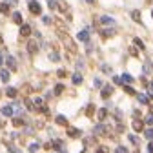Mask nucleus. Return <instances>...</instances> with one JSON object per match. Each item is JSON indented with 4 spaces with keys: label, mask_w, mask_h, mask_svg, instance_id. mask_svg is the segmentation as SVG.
I'll return each instance as SVG.
<instances>
[{
    "label": "nucleus",
    "mask_w": 153,
    "mask_h": 153,
    "mask_svg": "<svg viewBox=\"0 0 153 153\" xmlns=\"http://www.w3.org/2000/svg\"><path fill=\"white\" fill-rule=\"evenodd\" d=\"M60 36H62V40H64V44L68 46V49H69V53H76V44L71 40V38L68 36V33H60Z\"/></svg>",
    "instance_id": "nucleus-1"
},
{
    "label": "nucleus",
    "mask_w": 153,
    "mask_h": 153,
    "mask_svg": "<svg viewBox=\"0 0 153 153\" xmlns=\"http://www.w3.org/2000/svg\"><path fill=\"white\" fill-rule=\"evenodd\" d=\"M27 7H29V11L33 13V15H40L42 13V6L36 2V0H29V4H27Z\"/></svg>",
    "instance_id": "nucleus-2"
},
{
    "label": "nucleus",
    "mask_w": 153,
    "mask_h": 153,
    "mask_svg": "<svg viewBox=\"0 0 153 153\" xmlns=\"http://www.w3.org/2000/svg\"><path fill=\"white\" fill-rule=\"evenodd\" d=\"M26 48H27V53H29V55H35V53L38 51V44H36V40H29Z\"/></svg>",
    "instance_id": "nucleus-3"
},
{
    "label": "nucleus",
    "mask_w": 153,
    "mask_h": 153,
    "mask_svg": "<svg viewBox=\"0 0 153 153\" xmlns=\"http://www.w3.org/2000/svg\"><path fill=\"white\" fill-rule=\"evenodd\" d=\"M6 64H7V68H9L11 71H16V69H18V66H16V59H15V56H7V59H6Z\"/></svg>",
    "instance_id": "nucleus-4"
},
{
    "label": "nucleus",
    "mask_w": 153,
    "mask_h": 153,
    "mask_svg": "<svg viewBox=\"0 0 153 153\" xmlns=\"http://www.w3.org/2000/svg\"><path fill=\"white\" fill-rule=\"evenodd\" d=\"M93 133H97V135H108V128L104 126V124H99V126H95V129H93Z\"/></svg>",
    "instance_id": "nucleus-5"
},
{
    "label": "nucleus",
    "mask_w": 153,
    "mask_h": 153,
    "mask_svg": "<svg viewBox=\"0 0 153 153\" xmlns=\"http://www.w3.org/2000/svg\"><path fill=\"white\" fill-rule=\"evenodd\" d=\"M100 24H104V26H113V24H115V18L109 16V15H104V16H100Z\"/></svg>",
    "instance_id": "nucleus-6"
},
{
    "label": "nucleus",
    "mask_w": 153,
    "mask_h": 153,
    "mask_svg": "<svg viewBox=\"0 0 153 153\" xmlns=\"http://www.w3.org/2000/svg\"><path fill=\"white\" fill-rule=\"evenodd\" d=\"M29 35H31V26L22 24L20 26V36H29Z\"/></svg>",
    "instance_id": "nucleus-7"
},
{
    "label": "nucleus",
    "mask_w": 153,
    "mask_h": 153,
    "mask_svg": "<svg viewBox=\"0 0 153 153\" xmlns=\"http://www.w3.org/2000/svg\"><path fill=\"white\" fill-rule=\"evenodd\" d=\"M111 93H113V88L108 84V86H104V88H102V93H100V97H102V99H108Z\"/></svg>",
    "instance_id": "nucleus-8"
},
{
    "label": "nucleus",
    "mask_w": 153,
    "mask_h": 153,
    "mask_svg": "<svg viewBox=\"0 0 153 153\" xmlns=\"http://www.w3.org/2000/svg\"><path fill=\"white\" fill-rule=\"evenodd\" d=\"M51 146H53L56 151H66V149H64V142H62V140H59V139L53 140V142H51Z\"/></svg>",
    "instance_id": "nucleus-9"
},
{
    "label": "nucleus",
    "mask_w": 153,
    "mask_h": 153,
    "mask_svg": "<svg viewBox=\"0 0 153 153\" xmlns=\"http://www.w3.org/2000/svg\"><path fill=\"white\" fill-rule=\"evenodd\" d=\"M68 135L73 137V139H76V137H80V135H82V131H80V129H76V128H69V129H68Z\"/></svg>",
    "instance_id": "nucleus-10"
},
{
    "label": "nucleus",
    "mask_w": 153,
    "mask_h": 153,
    "mask_svg": "<svg viewBox=\"0 0 153 153\" xmlns=\"http://www.w3.org/2000/svg\"><path fill=\"white\" fill-rule=\"evenodd\" d=\"M76 38H79L80 42H88V40H89V33H88V31L84 29V31H80L79 35H76Z\"/></svg>",
    "instance_id": "nucleus-11"
},
{
    "label": "nucleus",
    "mask_w": 153,
    "mask_h": 153,
    "mask_svg": "<svg viewBox=\"0 0 153 153\" xmlns=\"http://www.w3.org/2000/svg\"><path fill=\"white\" fill-rule=\"evenodd\" d=\"M120 80H122V84L126 82V84H131L133 82V76L129 75V73H124V75H120Z\"/></svg>",
    "instance_id": "nucleus-12"
},
{
    "label": "nucleus",
    "mask_w": 153,
    "mask_h": 153,
    "mask_svg": "<svg viewBox=\"0 0 153 153\" xmlns=\"http://www.w3.org/2000/svg\"><path fill=\"white\" fill-rule=\"evenodd\" d=\"M11 79V76H9V71L7 69H2V71H0V80H2V82H7Z\"/></svg>",
    "instance_id": "nucleus-13"
},
{
    "label": "nucleus",
    "mask_w": 153,
    "mask_h": 153,
    "mask_svg": "<svg viewBox=\"0 0 153 153\" xmlns=\"http://www.w3.org/2000/svg\"><path fill=\"white\" fill-rule=\"evenodd\" d=\"M2 115L4 117H11L13 115V106H4L2 108Z\"/></svg>",
    "instance_id": "nucleus-14"
},
{
    "label": "nucleus",
    "mask_w": 153,
    "mask_h": 153,
    "mask_svg": "<svg viewBox=\"0 0 153 153\" xmlns=\"http://www.w3.org/2000/svg\"><path fill=\"white\" fill-rule=\"evenodd\" d=\"M13 22H15V24H18V26H22V15L18 13V11H16V13H13Z\"/></svg>",
    "instance_id": "nucleus-15"
},
{
    "label": "nucleus",
    "mask_w": 153,
    "mask_h": 153,
    "mask_svg": "<svg viewBox=\"0 0 153 153\" xmlns=\"http://www.w3.org/2000/svg\"><path fill=\"white\" fill-rule=\"evenodd\" d=\"M16 93H18V89H16V88H7V89H6V95H7V97H11V99H15V97H16Z\"/></svg>",
    "instance_id": "nucleus-16"
},
{
    "label": "nucleus",
    "mask_w": 153,
    "mask_h": 153,
    "mask_svg": "<svg viewBox=\"0 0 153 153\" xmlns=\"http://www.w3.org/2000/svg\"><path fill=\"white\" fill-rule=\"evenodd\" d=\"M73 84H75V86L82 84V75H80V73H75V75H73Z\"/></svg>",
    "instance_id": "nucleus-17"
},
{
    "label": "nucleus",
    "mask_w": 153,
    "mask_h": 153,
    "mask_svg": "<svg viewBox=\"0 0 153 153\" xmlns=\"http://www.w3.org/2000/svg\"><path fill=\"white\" fill-rule=\"evenodd\" d=\"M0 13H2V15H7L9 13V6L6 2H0Z\"/></svg>",
    "instance_id": "nucleus-18"
},
{
    "label": "nucleus",
    "mask_w": 153,
    "mask_h": 153,
    "mask_svg": "<svg viewBox=\"0 0 153 153\" xmlns=\"http://www.w3.org/2000/svg\"><path fill=\"white\" fill-rule=\"evenodd\" d=\"M106 117H108V109L106 108L99 109V120H106Z\"/></svg>",
    "instance_id": "nucleus-19"
},
{
    "label": "nucleus",
    "mask_w": 153,
    "mask_h": 153,
    "mask_svg": "<svg viewBox=\"0 0 153 153\" xmlns=\"http://www.w3.org/2000/svg\"><path fill=\"white\" fill-rule=\"evenodd\" d=\"M142 128H144V124L140 120H133V129L135 131H142Z\"/></svg>",
    "instance_id": "nucleus-20"
},
{
    "label": "nucleus",
    "mask_w": 153,
    "mask_h": 153,
    "mask_svg": "<svg viewBox=\"0 0 153 153\" xmlns=\"http://www.w3.org/2000/svg\"><path fill=\"white\" fill-rule=\"evenodd\" d=\"M56 124H60V126H66V124H68V119L64 117V115H59V117H56Z\"/></svg>",
    "instance_id": "nucleus-21"
},
{
    "label": "nucleus",
    "mask_w": 153,
    "mask_h": 153,
    "mask_svg": "<svg viewBox=\"0 0 153 153\" xmlns=\"http://www.w3.org/2000/svg\"><path fill=\"white\" fill-rule=\"evenodd\" d=\"M139 102H140V104H148V102H149L148 95H144V93H139Z\"/></svg>",
    "instance_id": "nucleus-22"
},
{
    "label": "nucleus",
    "mask_w": 153,
    "mask_h": 153,
    "mask_svg": "<svg viewBox=\"0 0 153 153\" xmlns=\"http://www.w3.org/2000/svg\"><path fill=\"white\" fill-rule=\"evenodd\" d=\"M56 7H59V9H60V11H62V13H66V11H68V9H69V7H68V4H66V2H56Z\"/></svg>",
    "instance_id": "nucleus-23"
},
{
    "label": "nucleus",
    "mask_w": 153,
    "mask_h": 153,
    "mask_svg": "<svg viewBox=\"0 0 153 153\" xmlns=\"http://www.w3.org/2000/svg\"><path fill=\"white\" fill-rule=\"evenodd\" d=\"M49 60H53V62H59V60H60V56H59V53H56V51L49 53Z\"/></svg>",
    "instance_id": "nucleus-24"
},
{
    "label": "nucleus",
    "mask_w": 153,
    "mask_h": 153,
    "mask_svg": "<svg viewBox=\"0 0 153 153\" xmlns=\"http://www.w3.org/2000/svg\"><path fill=\"white\" fill-rule=\"evenodd\" d=\"M144 135H146V139H149V140H153V128H148V129L144 131Z\"/></svg>",
    "instance_id": "nucleus-25"
},
{
    "label": "nucleus",
    "mask_w": 153,
    "mask_h": 153,
    "mask_svg": "<svg viewBox=\"0 0 153 153\" xmlns=\"http://www.w3.org/2000/svg\"><path fill=\"white\" fill-rule=\"evenodd\" d=\"M38 149H40V144H38V142H33V144L29 146V151H31V153H35V151H38Z\"/></svg>",
    "instance_id": "nucleus-26"
},
{
    "label": "nucleus",
    "mask_w": 153,
    "mask_h": 153,
    "mask_svg": "<svg viewBox=\"0 0 153 153\" xmlns=\"http://www.w3.org/2000/svg\"><path fill=\"white\" fill-rule=\"evenodd\" d=\"M93 111H95V106H93V104H88V108H86V115H88V117H91Z\"/></svg>",
    "instance_id": "nucleus-27"
},
{
    "label": "nucleus",
    "mask_w": 153,
    "mask_h": 153,
    "mask_svg": "<svg viewBox=\"0 0 153 153\" xmlns=\"http://www.w3.org/2000/svg\"><path fill=\"white\" fill-rule=\"evenodd\" d=\"M6 146H7V151H9V153H20V149L15 148L13 144H6Z\"/></svg>",
    "instance_id": "nucleus-28"
},
{
    "label": "nucleus",
    "mask_w": 153,
    "mask_h": 153,
    "mask_svg": "<svg viewBox=\"0 0 153 153\" xmlns=\"http://www.w3.org/2000/svg\"><path fill=\"white\" fill-rule=\"evenodd\" d=\"M24 124V120L20 119V117H16V119H13V126H16V128H20Z\"/></svg>",
    "instance_id": "nucleus-29"
},
{
    "label": "nucleus",
    "mask_w": 153,
    "mask_h": 153,
    "mask_svg": "<svg viewBox=\"0 0 153 153\" xmlns=\"http://www.w3.org/2000/svg\"><path fill=\"white\" fill-rule=\"evenodd\" d=\"M131 16H133V20H135V22H140V11H133Z\"/></svg>",
    "instance_id": "nucleus-30"
},
{
    "label": "nucleus",
    "mask_w": 153,
    "mask_h": 153,
    "mask_svg": "<svg viewBox=\"0 0 153 153\" xmlns=\"http://www.w3.org/2000/svg\"><path fill=\"white\" fill-rule=\"evenodd\" d=\"M62 91H64V86H62V84H56V86H55V95H60Z\"/></svg>",
    "instance_id": "nucleus-31"
},
{
    "label": "nucleus",
    "mask_w": 153,
    "mask_h": 153,
    "mask_svg": "<svg viewBox=\"0 0 153 153\" xmlns=\"http://www.w3.org/2000/svg\"><path fill=\"white\" fill-rule=\"evenodd\" d=\"M133 42H135V46H139V49H146V48H144V42L140 40V38H135Z\"/></svg>",
    "instance_id": "nucleus-32"
},
{
    "label": "nucleus",
    "mask_w": 153,
    "mask_h": 153,
    "mask_svg": "<svg viewBox=\"0 0 153 153\" xmlns=\"http://www.w3.org/2000/svg\"><path fill=\"white\" fill-rule=\"evenodd\" d=\"M124 91H126V93H128V95H135V89H133V88H131V86H128V84H126V86H124Z\"/></svg>",
    "instance_id": "nucleus-33"
},
{
    "label": "nucleus",
    "mask_w": 153,
    "mask_h": 153,
    "mask_svg": "<svg viewBox=\"0 0 153 153\" xmlns=\"http://www.w3.org/2000/svg\"><path fill=\"white\" fill-rule=\"evenodd\" d=\"M111 35H115V29H104L102 31V36H111Z\"/></svg>",
    "instance_id": "nucleus-34"
},
{
    "label": "nucleus",
    "mask_w": 153,
    "mask_h": 153,
    "mask_svg": "<svg viewBox=\"0 0 153 153\" xmlns=\"http://www.w3.org/2000/svg\"><path fill=\"white\" fill-rule=\"evenodd\" d=\"M48 6H49V9H56V2H55V0H48Z\"/></svg>",
    "instance_id": "nucleus-35"
},
{
    "label": "nucleus",
    "mask_w": 153,
    "mask_h": 153,
    "mask_svg": "<svg viewBox=\"0 0 153 153\" xmlns=\"http://www.w3.org/2000/svg\"><path fill=\"white\" fill-rule=\"evenodd\" d=\"M129 140H131L133 144H135V146H139V139H137L135 135H129Z\"/></svg>",
    "instance_id": "nucleus-36"
},
{
    "label": "nucleus",
    "mask_w": 153,
    "mask_h": 153,
    "mask_svg": "<svg viewBox=\"0 0 153 153\" xmlns=\"http://www.w3.org/2000/svg\"><path fill=\"white\" fill-rule=\"evenodd\" d=\"M146 124L153 126V115H148V117H146Z\"/></svg>",
    "instance_id": "nucleus-37"
},
{
    "label": "nucleus",
    "mask_w": 153,
    "mask_h": 153,
    "mask_svg": "<svg viewBox=\"0 0 153 153\" xmlns=\"http://www.w3.org/2000/svg\"><path fill=\"white\" fill-rule=\"evenodd\" d=\"M6 4L11 7V6H16V4H18V0H6Z\"/></svg>",
    "instance_id": "nucleus-38"
},
{
    "label": "nucleus",
    "mask_w": 153,
    "mask_h": 153,
    "mask_svg": "<svg viewBox=\"0 0 153 153\" xmlns=\"http://www.w3.org/2000/svg\"><path fill=\"white\" fill-rule=\"evenodd\" d=\"M56 75H59L60 79H64V76H66V69H59V71H56Z\"/></svg>",
    "instance_id": "nucleus-39"
},
{
    "label": "nucleus",
    "mask_w": 153,
    "mask_h": 153,
    "mask_svg": "<svg viewBox=\"0 0 153 153\" xmlns=\"http://www.w3.org/2000/svg\"><path fill=\"white\" fill-rule=\"evenodd\" d=\"M42 18H44V24H51V22H53L51 16H42Z\"/></svg>",
    "instance_id": "nucleus-40"
},
{
    "label": "nucleus",
    "mask_w": 153,
    "mask_h": 153,
    "mask_svg": "<svg viewBox=\"0 0 153 153\" xmlns=\"http://www.w3.org/2000/svg\"><path fill=\"white\" fill-rule=\"evenodd\" d=\"M93 86H95V88H100V86H102V82H100L99 79H95V80H93Z\"/></svg>",
    "instance_id": "nucleus-41"
},
{
    "label": "nucleus",
    "mask_w": 153,
    "mask_h": 153,
    "mask_svg": "<svg viewBox=\"0 0 153 153\" xmlns=\"http://www.w3.org/2000/svg\"><path fill=\"white\" fill-rule=\"evenodd\" d=\"M102 71H104V73H111V68H109V66H106V64H104V66H102Z\"/></svg>",
    "instance_id": "nucleus-42"
},
{
    "label": "nucleus",
    "mask_w": 153,
    "mask_h": 153,
    "mask_svg": "<svg viewBox=\"0 0 153 153\" xmlns=\"http://www.w3.org/2000/svg\"><path fill=\"white\" fill-rule=\"evenodd\" d=\"M26 106H27V109H35V106H33L31 100H26Z\"/></svg>",
    "instance_id": "nucleus-43"
},
{
    "label": "nucleus",
    "mask_w": 153,
    "mask_h": 153,
    "mask_svg": "<svg viewBox=\"0 0 153 153\" xmlns=\"http://www.w3.org/2000/svg\"><path fill=\"white\" fill-rule=\"evenodd\" d=\"M113 82H115V84H122V80H120V76H113Z\"/></svg>",
    "instance_id": "nucleus-44"
},
{
    "label": "nucleus",
    "mask_w": 153,
    "mask_h": 153,
    "mask_svg": "<svg viewBox=\"0 0 153 153\" xmlns=\"http://www.w3.org/2000/svg\"><path fill=\"white\" fill-rule=\"evenodd\" d=\"M117 153H128V149H126V148H122V146H120V148H117Z\"/></svg>",
    "instance_id": "nucleus-45"
},
{
    "label": "nucleus",
    "mask_w": 153,
    "mask_h": 153,
    "mask_svg": "<svg viewBox=\"0 0 153 153\" xmlns=\"http://www.w3.org/2000/svg\"><path fill=\"white\" fill-rule=\"evenodd\" d=\"M76 68L82 69V68H84V62H82V60H79V62H76Z\"/></svg>",
    "instance_id": "nucleus-46"
},
{
    "label": "nucleus",
    "mask_w": 153,
    "mask_h": 153,
    "mask_svg": "<svg viewBox=\"0 0 153 153\" xmlns=\"http://www.w3.org/2000/svg\"><path fill=\"white\" fill-rule=\"evenodd\" d=\"M97 153H108V148H99V151Z\"/></svg>",
    "instance_id": "nucleus-47"
},
{
    "label": "nucleus",
    "mask_w": 153,
    "mask_h": 153,
    "mask_svg": "<svg viewBox=\"0 0 153 153\" xmlns=\"http://www.w3.org/2000/svg\"><path fill=\"white\" fill-rule=\"evenodd\" d=\"M148 151H149V153H153V140L149 142V146H148Z\"/></svg>",
    "instance_id": "nucleus-48"
},
{
    "label": "nucleus",
    "mask_w": 153,
    "mask_h": 153,
    "mask_svg": "<svg viewBox=\"0 0 153 153\" xmlns=\"http://www.w3.org/2000/svg\"><path fill=\"white\" fill-rule=\"evenodd\" d=\"M4 44V36H2V33H0V46Z\"/></svg>",
    "instance_id": "nucleus-49"
},
{
    "label": "nucleus",
    "mask_w": 153,
    "mask_h": 153,
    "mask_svg": "<svg viewBox=\"0 0 153 153\" xmlns=\"http://www.w3.org/2000/svg\"><path fill=\"white\" fill-rule=\"evenodd\" d=\"M149 93H151V95H153V82H151V84H149Z\"/></svg>",
    "instance_id": "nucleus-50"
},
{
    "label": "nucleus",
    "mask_w": 153,
    "mask_h": 153,
    "mask_svg": "<svg viewBox=\"0 0 153 153\" xmlns=\"http://www.w3.org/2000/svg\"><path fill=\"white\" fill-rule=\"evenodd\" d=\"M2 64H4V56H2V55H0V66H2Z\"/></svg>",
    "instance_id": "nucleus-51"
},
{
    "label": "nucleus",
    "mask_w": 153,
    "mask_h": 153,
    "mask_svg": "<svg viewBox=\"0 0 153 153\" xmlns=\"http://www.w3.org/2000/svg\"><path fill=\"white\" fill-rule=\"evenodd\" d=\"M4 124H6L4 120H0V129H2V128H4Z\"/></svg>",
    "instance_id": "nucleus-52"
},
{
    "label": "nucleus",
    "mask_w": 153,
    "mask_h": 153,
    "mask_svg": "<svg viewBox=\"0 0 153 153\" xmlns=\"http://www.w3.org/2000/svg\"><path fill=\"white\" fill-rule=\"evenodd\" d=\"M86 2H89V4H93V2H95V0H86Z\"/></svg>",
    "instance_id": "nucleus-53"
},
{
    "label": "nucleus",
    "mask_w": 153,
    "mask_h": 153,
    "mask_svg": "<svg viewBox=\"0 0 153 153\" xmlns=\"http://www.w3.org/2000/svg\"><path fill=\"white\" fill-rule=\"evenodd\" d=\"M59 153H66V151H59Z\"/></svg>",
    "instance_id": "nucleus-54"
},
{
    "label": "nucleus",
    "mask_w": 153,
    "mask_h": 153,
    "mask_svg": "<svg viewBox=\"0 0 153 153\" xmlns=\"http://www.w3.org/2000/svg\"><path fill=\"white\" fill-rule=\"evenodd\" d=\"M151 16H153V11H151Z\"/></svg>",
    "instance_id": "nucleus-55"
}]
</instances>
